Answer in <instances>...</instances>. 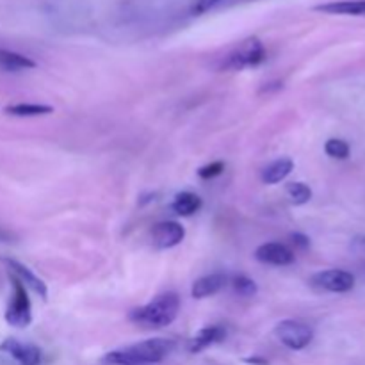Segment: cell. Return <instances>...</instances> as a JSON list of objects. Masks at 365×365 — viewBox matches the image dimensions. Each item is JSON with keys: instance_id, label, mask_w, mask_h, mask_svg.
I'll list each match as a JSON object with an SVG mask.
<instances>
[{"instance_id": "6da1fadb", "label": "cell", "mask_w": 365, "mask_h": 365, "mask_svg": "<svg viewBox=\"0 0 365 365\" xmlns=\"http://www.w3.org/2000/svg\"><path fill=\"white\" fill-rule=\"evenodd\" d=\"M175 342L170 339H148L128 348L116 349L103 356V362L110 365H150L159 364L173 351Z\"/></svg>"}, {"instance_id": "7a4b0ae2", "label": "cell", "mask_w": 365, "mask_h": 365, "mask_svg": "<svg viewBox=\"0 0 365 365\" xmlns=\"http://www.w3.org/2000/svg\"><path fill=\"white\" fill-rule=\"evenodd\" d=\"M178 312H180V298L175 292H164L146 303L145 307L132 310L128 319L138 327L160 330V328L170 327L177 319Z\"/></svg>"}, {"instance_id": "3957f363", "label": "cell", "mask_w": 365, "mask_h": 365, "mask_svg": "<svg viewBox=\"0 0 365 365\" xmlns=\"http://www.w3.org/2000/svg\"><path fill=\"white\" fill-rule=\"evenodd\" d=\"M264 59H266V48H264L262 41L252 36V38H246L241 45H237L228 53L221 68L234 71L245 70V68L259 66Z\"/></svg>"}, {"instance_id": "277c9868", "label": "cell", "mask_w": 365, "mask_h": 365, "mask_svg": "<svg viewBox=\"0 0 365 365\" xmlns=\"http://www.w3.org/2000/svg\"><path fill=\"white\" fill-rule=\"evenodd\" d=\"M11 285H13V292H11L9 305L6 310V323L14 328H27L32 323V305L27 287L14 277H11Z\"/></svg>"}, {"instance_id": "5b68a950", "label": "cell", "mask_w": 365, "mask_h": 365, "mask_svg": "<svg viewBox=\"0 0 365 365\" xmlns=\"http://www.w3.org/2000/svg\"><path fill=\"white\" fill-rule=\"evenodd\" d=\"M274 337L285 348L292 349V351H302V349H305L312 342L314 331L309 324L302 323V321L285 319L274 327Z\"/></svg>"}, {"instance_id": "8992f818", "label": "cell", "mask_w": 365, "mask_h": 365, "mask_svg": "<svg viewBox=\"0 0 365 365\" xmlns=\"http://www.w3.org/2000/svg\"><path fill=\"white\" fill-rule=\"evenodd\" d=\"M312 284L328 292H348L355 287V277L348 271L328 269L314 274Z\"/></svg>"}, {"instance_id": "52a82bcc", "label": "cell", "mask_w": 365, "mask_h": 365, "mask_svg": "<svg viewBox=\"0 0 365 365\" xmlns=\"http://www.w3.org/2000/svg\"><path fill=\"white\" fill-rule=\"evenodd\" d=\"M185 237V228L177 221H163L152 228V242L155 248L170 250L180 245Z\"/></svg>"}, {"instance_id": "ba28073f", "label": "cell", "mask_w": 365, "mask_h": 365, "mask_svg": "<svg viewBox=\"0 0 365 365\" xmlns=\"http://www.w3.org/2000/svg\"><path fill=\"white\" fill-rule=\"evenodd\" d=\"M0 260L6 264V267H7V271H9L11 277H14L16 280H20L25 287H29L31 291H34L41 299H46V296H48L46 284L41 280V278L36 277V274L32 273L27 266H24V264L18 262V260L9 259V257H2Z\"/></svg>"}, {"instance_id": "9c48e42d", "label": "cell", "mask_w": 365, "mask_h": 365, "mask_svg": "<svg viewBox=\"0 0 365 365\" xmlns=\"http://www.w3.org/2000/svg\"><path fill=\"white\" fill-rule=\"evenodd\" d=\"M255 259L269 266H291L296 260L294 252L282 242H266L255 250Z\"/></svg>"}, {"instance_id": "30bf717a", "label": "cell", "mask_w": 365, "mask_h": 365, "mask_svg": "<svg viewBox=\"0 0 365 365\" xmlns=\"http://www.w3.org/2000/svg\"><path fill=\"white\" fill-rule=\"evenodd\" d=\"M0 351L13 356L20 365H39V362H41V351H39V348H36L34 344H24V342L13 337L6 339L0 344Z\"/></svg>"}, {"instance_id": "8fae6325", "label": "cell", "mask_w": 365, "mask_h": 365, "mask_svg": "<svg viewBox=\"0 0 365 365\" xmlns=\"http://www.w3.org/2000/svg\"><path fill=\"white\" fill-rule=\"evenodd\" d=\"M227 284V277L221 273H212V274H207V277L198 278L195 280L191 287V296L196 299H203V298H209V296L217 294L221 289L225 287Z\"/></svg>"}, {"instance_id": "7c38bea8", "label": "cell", "mask_w": 365, "mask_h": 365, "mask_svg": "<svg viewBox=\"0 0 365 365\" xmlns=\"http://www.w3.org/2000/svg\"><path fill=\"white\" fill-rule=\"evenodd\" d=\"M227 337V331L223 327H205L191 339V344H189V351L191 353H200L203 351L209 346L221 342Z\"/></svg>"}, {"instance_id": "4fadbf2b", "label": "cell", "mask_w": 365, "mask_h": 365, "mask_svg": "<svg viewBox=\"0 0 365 365\" xmlns=\"http://www.w3.org/2000/svg\"><path fill=\"white\" fill-rule=\"evenodd\" d=\"M316 11L328 14H348V16H365V0H344V2H328L314 7Z\"/></svg>"}, {"instance_id": "5bb4252c", "label": "cell", "mask_w": 365, "mask_h": 365, "mask_svg": "<svg viewBox=\"0 0 365 365\" xmlns=\"http://www.w3.org/2000/svg\"><path fill=\"white\" fill-rule=\"evenodd\" d=\"M292 170H294V163L291 159H278L264 168L260 178H262L264 184L274 185L278 182L285 180L292 173Z\"/></svg>"}, {"instance_id": "9a60e30c", "label": "cell", "mask_w": 365, "mask_h": 365, "mask_svg": "<svg viewBox=\"0 0 365 365\" xmlns=\"http://www.w3.org/2000/svg\"><path fill=\"white\" fill-rule=\"evenodd\" d=\"M171 209H173V212H177L178 216H192V214H196L202 209V198L191 191L178 192V195L175 196L173 203H171Z\"/></svg>"}, {"instance_id": "2e32d148", "label": "cell", "mask_w": 365, "mask_h": 365, "mask_svg": "<svg viewBox=\"0 0 365 365\" xmlns=\"http://www.w3.org/2000/svg\"><path fill=\"white\" fill-rule=\"evenodd\" d=\"M0 68L4 71L32 70V68H36V63L32 59H29L27 56H24V53L0 48Z\"/></svg>"}, {"instance_id": "e0dca14e", "label": "cell", "mask_w": 365, "mask_h": 365, "mask_svg": "<svg viewBox=\"0 0 365 365\" xmlns=\"http://www.w3.org/2000/svg\"><path fill=\"white\" fill-rule=\"evenodd\" d=\"M53 107L45 106V103H14V106L6 107V114L18 118H34L52 114Z\"/></svg>"}, {"instance_id": "ac0fdd59", "label": "cell", "mask_w": 365, "mask_h": 365, "mask_svg": "<svg viewBox=\"0 0 365 365\" xmlns=\"http://www.w3.org/2000/svg\"><path fill=\"white\" fill-rule=\"evenodd\" d=\"M285 191H287L289 198H291L292 203H296V205H305V203H309L310 198H312V189L307 184H303V182H289V184L285 185Z\"/></svg>"}, {"instance_id": "d6986e66", "label": "cell", "mask_w": 365, "mask_h": 365, "mask_svg": "<svg viewBox=\"0 0 365 365\" xmlns=\"http://www.w3.org/2000/svg\"><path fill=\"white\" fill-rule=\"evenodd\" d=\"M232 287H234L235 294L242 296V298H252V296H255L257 291H259L255 280L245 277V274H239V277H235L234 282H232Z\"/></svg>"}, {"instance_id": "ffe728a7", "label": "cell", "mask_w": 365, "mask_h": 365, "mask_svg": "<svg viewBox=\"0 0 365 365\" xmlns=\"http://www.w3.org/2000/svg\"><path fill=\"white\" fill-rule=\"evenodd\" d=\"M324 152H327L328 157H331V159H348L349 153H351V148H349V145L346 141H342V139H328L327 145H324Z\"/></svg>"}, {"instance_id": "44dd1931", "label": "cell", "mask_w": 365, "mask_h": 365, "mask_svg": "<svg viewBox=\"0 0 365 365\" xmlns=\"http://www.w3.org/2000/svg\"><path fill=\"white\" fill-rule=\"evenodd\" d=\"M223 170H225L223 160H216V163L205 164V166L200 168L198 177L203 178V180H210V178H214V177H217V175L223 173Z\"/></svg>"}, {"instance_id": "7402d4cb", "label": "cell", "mask_w": 365, "mask_h": 365, "mask_svg": "<svg viewBox=\"0 0 365 365\" xmlns=\"http://www.w3.org/2000/svg\"><path fill=\"white\" fill-rule=\"evenodd\" d=\"M221 2H223V0H192L191 6H189V11H191V14L198 16V14L209 13L210 9L220 6Z\"/></svg>"}, {"instance_id": "603a6c76", "label": "cell", "mask_w": 365, "mask_h": 365, "mask_svg": "<svg viewBox=\"0 0 365 365\" xmlns=\"http://www.w3.org/2000/svg\"><path fill=\"white\" fill-rule=\"evenodd\" d=\"M291 239H292V245H296L302 250H307L310 246V239L303 234H292Z\"/></svg>"}, {"instance_id": "cb8c5ba5", "label": "cell", "mask_w": 365, "mask_h": 365, "mask_svg": "<svg viewBox=\"0 0 365 365\" xmlns=\"http://www.w3.org/2000/svg\"><path fill=\"white\" fill-rule=\"evenodd\" d=\"M353 250L359 253H365V235H360L353 241Z\"/></svg>"}, {"instance_id": "d4e9b609", "label": "cell", "mask_w": 365, "mask_h": 365, "mask_svg": "<svg viewBox=\"0 0 365 365\" xmlns=\"http://www.w3.org/2000/svg\"><path fill=\"white\" fill-rule=\"evenodd\" d=\"M246 364H253V365H267V360L264 359H246Z\"/></svg>"}, {"instance_id": "484cf974", "label": "cell", "mask_w": 365, "mask_h": 365, "mask_svg": "<svg viewBox=\"0 0 365 365\" xmlns=\"http://www.w3.org/2000/svg\"><path fill=\"white\" fill-rule=\"evenodd\" d=\"M0 239H6V234H2V232H0Z\"/></svg>"}]
</instances>
